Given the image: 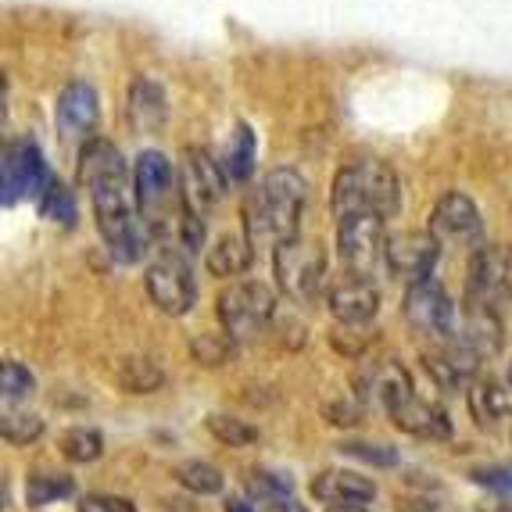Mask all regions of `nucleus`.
<instances>
[{
	"label": "nucleus",
	"mask_w": 512,
	"mask_h": 512,
	"mask_svg": "<svg viewBox=\"0 0 512 512\" xmlns=\"http://www.w3.org/2000/svg\"><path fill=\"white\" fill-rule=\"evenodd\" d=\"M437 251H441V244L430 233L398 230V233H387L384 265L398 280H409L416 287V283H427V276L434 273Z\"/></svg>",
	"instance_id": "14"
},
{
	"label": "nucleus",
	"mask_w": 512,
	"mask_h": 512,
	"mask_svg": "<svg viewBox=\"0 0 512 512\" xmlns=\"http://www.w3.org/2000/svg\"><path fill=\"white\" fill-rule=\"evenodd\" d=\"M126 119L129 126H137L140 133H151L165 122V94L162 86L151 83V79H137L129 86L126 97Z\"/></svg>",
	"instance_id": "20"
},
{
	"label": "nucleus",
	"mask_w": 512,
	"mask_h": 512,
	"mask_svg": "<svg viewBox=\"0 0 512 512\" xmlns=\"http://www.w3.org/2000/svg\"><path fill=\"white\" fill-rule=\"evenodd\" d=\"M162 369L154 366L151 359H129V362H122V369H119V384L126 387V391H133V394H151V391H158L162 387Z\"/></svg>",
	"instance_id": "29"
},
{
	"label": "nucleus",
	"mask_w": 512,
	"mask_h": 512,
	"mask_svg": "<svg viewBox=\"0 0 512 512\" xmlns=\"http://www.w3.org/2000/svg\"><path fill=\"white\" fill-rule=\"evenodd\" d=\"M97 115H101V104L97 94L86 83H72L58 101V129L65 140H83L90 129L97 126ZM86 144V140H83Z\"/></svg>",
	"instance_id": "18"
},
{
	"label": "nucleus",
	"mask_w": 512,
	"mask_h": 512,
	"mask_svg": "<svg viewBox=\"0 0 512 512\" xmlns=\"http://www.w3.org/2000/svg\"><path fill=\"white\" fill-rule=\"evenodd\" d=\"M43 219H54L58 226H76V197L69 187H61L58 180H51V187L43 190L40 197Z\"/></svg>",
	"instance_id": "30"
},
{
	"label": "nucleus",
	"mask_w": 512,
	"mask_h": 512,
	"mask_svg": "<svg viewBox=\"0 0 512 512\" xmlns=\"http://www.w3.org/2000/svg\"><path fill=\"white\" fill-rule=\"evenodd\" d=\"M337 255L348 276L373 280L376 269H384L387 226L380 215H344L337 219Z\"/></svg>",
	"instance_id": "5"
},
{
	"label": "nucleus",
	"mask_w": 512,
	"mask_h": 512,
	"mask_svg": "<svg viewBox=\"0 0 512 512\" xmlns=\"http://www.w3.org/2000/svg\"><path fill=\"white\" fill-rule=\"evenodd\" d=\"M0 434H4L8 444H33L43 434V419L29 416V412H4Z\"/></svg>",
	"instance_id": "31"
},
{
	"label": "nucleus",
	"mask_w": 512,
	"mask_h": 512,
	"mask_svg": "<svg viewBox=\"0 0 512 512\" xmlns=\"http://www.w3.org/2000/svg\"><path fill=\"white\" fill-rule=\"evenodd\" d=\"M344 452L355 455V459L376 462V466H394V462H398V452H391V448H380V444H344Z\"/></svg>",
	"instance_id": "34"
},
{
	"label": "nucleus",
	"mask_w": 512,
	"mask_h": 512,
	"mask_svg": "<svg viewBox=\"0 0 512 512\" xmlns=\"http://www.w3.org/2000/svg\"><path fill=\"white\" fill-rule=\"evenodd\" d=\"M466 305L498 312L512 305V248L509 244H487L477 248L470 262V283H466Z\"/></svg>",
	"instance_id": "9"
},
{
	"label": "nucleus",
	"mask_w": 512,
	"mask_h": 512,
	"mask_svg": "<svg viewBox=\"0 0 512 512\" xmlns=\"http://www.w3.org/2000/svg\"><path fill=\"white\" fill-rule=\"evenodd\" d=\"M205 427H208V434L226 444V448H244V444L258 441V430L251 427V423H244V419H237V416H222V412H212V416L205 419Z\"/></svg>",
	"instance_id": "27"
},
{
	"label": "nucleus",
	"mask_w": 512,
	"mask_h": 512,
	"mask_svg": "<svg viewBox=\"0 0 512 512\" xmlns=\"http://www.w3.org/2000/svg\"><path fill=\"white\" fill-rule=\"evenodd\" d=\"M226 512H258V505L244 502V498H230V502H226Z\"/></svg>",
	"instance_id": "36"
},
{
	"label": "nucleus",
	"mask_w": 512,
	"mask_h": 512,
	"mask_svg": "<svg viewBox=\"0 0 512 512\" xmlns=\"http://www.w3.org/2000/svg\"><path fill=\"white\" fill-rule=\"evenodd\" d=\"M0 391H4V402H22L33 394V373H29L22 362H4L0 366Z\"/></svg>",
	"instance_id": "32"
},
{
	"label": "nucleus",
	"mask_w": 512,
	"mask_h": 512,
	"mask_svg": "<svg viewBox=\"0 0 512 512\" xmlns=\"http://www.w3.org/2000/svg\"><path fill=\"white\" fill-rule=\"evenodd\" d=\"M405 319L409 326H416L419 333H427V337H437V341H455V333H459V316H455V305L452 298L437 287V283H416L409 287L405 294Z\"/></svg>",
	"instance_id": "11"
},
{
	"label": "nucleus",
	"mask_w": 512,
	"mask_h": 512,
	"mask_svg": "<svg viewBox=\"0 0 512 512\" xmlns=\"http://www.w3.org/2000/svg\"><path fill=\"white\" fill-rule=\"evenodd\" d=\"M172 477L180 480L187 491H194V495H219L222 491V473L212 462H201V459L180 462V466L172 470Z\"/></svg>",
	"instance_id": "24"
},
{
	"label": "nucleus",
	"mask_w": 512,
	"mask_h": 512,
	"mask_svg": "<svg viewBox=\"0 0 512 512\" xmlns=\"http://www.w3.org/2000/svg\"><path fill=\"white\" fill-rule=\"evenodd\" d=\"M251 265V237H222L208 251V269L215 276H240Z\"/></svg>",
	"instance_id": "22"
},
{
	"label": "nucleus",
	"mask_w": 512,
	"mask_h": 512,
	"mask_svg": "<svg viewBox=\"0 0 512 512\" xmlns=\"http://www.w3.org/2000/svg\"><path fill=\"white\" fill-rule=\"evenodd\" d=\"M470 412L480 423L512 419V380H477L470 391Z\"/></svg>",
	"instance_id": "21"
},
{
	"label": "nucleus",
	"mask_w": 512,
	"mask_h": 512,
	"mask_svg": "<svg viewBox=\"0 0 512 512\" xmlns=\"http://www.w3.org/2000/svg\"><path fill=\"white\" fill-rule=\"evenodd\" d=\"M144 283L158 312H165V316H187L197 301L190 255H183L180 248H162V255L147 265Z\"/></svg>",
	"instance_id": "8"
},
{
	"label": "nucleus",
	"mask_w": 512,
	"mask_h": 512,
	"mask_svg": "<svg viewBox=\"0 0 512 512\" xmlns=\"http://www.w3.org/2000/svg\"><path fill=\"white\" fill-rule=\"evenodd\" d=\"M47 187H51V172H47L40 147L29 144V140H18L15 147H8L4 169H0V190H4L0 201H4V208L18 205L33 190H47Z\"/></svg>",
	"instance_id": "13"
},
{
	"label": "nucleus",
	"mask_w": 512,
	"mask_h": 512,
	"mask_svg": "<svg viewBox=\"0 0 512 512\" xmlns=\"http://www.w3.org/2000/svg\"><path fill=\"white\" fill-rule=\"evenodd\" d=\"M509 380H512V376H509Z\"/></svg>",
	"instance_id": "38"
},
{
	"label": "nucleus",
	"mask_w": 512,
	"mask_h": 512,
	"mask_svg": "<svg viewBox=\"0 0 512 512\" xmlns=\"http://www.w3.org/2000/svg\"><path fill=\"white\" fill-rule=\"evenodd\" d=\"M180 190L183 205L205 219L222 201V194H226V169H222V162H215L205 147H190V151H183Z\"/></svg>",
	"instance_id": "10"
},
{
	"label": "nucleus",
	"mask_w": 512,
	"mask_h": 512,
	"mask_svg": "<svg viewBox=\"0 0 512 512\" xmlns=\"http://www.w3.org/2000/svg\"><path fill=\"white\" fill-rule=\"evenodd\" d=\"M79 183L94 201L97 230L111 258L122 265L140 262L147 248V226L140 212L129 208V172L119 147L101 137L86 140L79 147Z\"/></svg>",
	"instance_id": "1"
},
{
	"label": "nucleus",
	"mask_w": 512,
	"mask_h": 512,
	"mask_svg": "<svg viewBox=\"0 0 512 512\" xmlns=\"http://www.w3.org/2000/svg\"><path fill=\"white\" fill-rule=\"evenodd\" d=\"M326 305H330L333 319L344 326H366L380 308V291H376L373 280H362V276H348L330 283L326 291Z\"/></svg>",
	"instance_id": "15"
},
{
	"label": "nucleus",
	"mask_w": 512,
	"mask_h": 512,
	"mask_svg": "<svg viewBox=\"0 0 512 512\" xmlns=\"http://www.w3.org/2000/svg\"><path fill=\"white\" fill-rule=\"evenodd\" d=\"M330 512H366V509H359V505H333Z\"/></svg>",
	"instance_id": "37"
},
{
	"label": "nucleus",
	"mask_w": 512,
	"mask_h": 512,
	"mask_svg": "<svg viewBox=\"0 0 512 512\" xmlns=\"http://www.w3.org/2000/svg\"><path fill=\"white\" fill-rule=\"evenodd\" d=\"M359 387L362 394H369V398H376V402L384 405L387 412H394L402 402H409L412 394V376L405 373L402 362H376V366H369L366 373L359 376Z\"/></svg>",
	"instance_id": "17"
},
{
	"label": "nucleus",
	"mask_w": 512,
	"mask_h": 512,
	"mask_svg": "<svg viewBox=\"0 0 512 512\" xmlns=\"http://www.w3.org/2000/svg\"><path fill=\"white\" fill-rule=\"evenodd\" d=\"M190 348H194V359L201 362V366H226V362L233 359V351H237V341H233L226 330H219V333L205 330V333H197Z\"/></svg>",
	"instance_id": "25"
},
{
	"label": "nucleus",
	"mask_w": 512,
	"mask_h": 512,
	"mask_svg": "<svg viewBox=\"0 0 512 512\" xmlns=\"http://www.w3.org/2000/svg\"><path fill=\"white\" fill-rule=\"evenodd\" d=\"M391 419H394V427L409 437H423V441H444V437H452L448 412L437 409L427 398H419V394H412L409 402L398 405V409L391 412Z\"/></svg>",
	"instance_id": "16"
},
{
	"label": "nucleus",
	"mask_w": 512,
	"mask_h": 512,
	"mask_svg": "<svg viewBox=\"0 0 512 512\" xmlns=\"http://www.w3.org/2000/svg\"><path fill=\"white\" fill-rule=\"evenodd\" d=\"M312 495L330 505V509L333 505H362L376 495V484L351 470H323L312 480Z\"/></svg>",
	"instance_id": "19"
},
{
	"label": "nucleus",
	"mask_w": 512,
	"mask_h": 512,
	"mask_svg": "<svg viewBox=\"0 0 512 512\" xmlns=\"http://www.w3.org/2000/svg\"><path fill=\"white\" fill-rule=\"evenodd\" d=\"M477 484L484 487H502V491H509L512 487V466H495V470H473L470 473Z\"/></svg>",
	"instance_id": "35"
},
{
	"label": "nucleus",
	"mask_w": 512,
	"mask_h": 512,
	"mask_svg": "<svg viewBox=\"0 0 512 512\" xmlns=\"http://www.w3.org/2000/svg\"><path fill=\"white\" fill-rule=\"evenodd\" d=\"M333 212L337 219L344 215H387L398 212L402 205V187H398V176L387 162L380 158H351L337 180H333Z\"/></svg>",
	"instance_id": "3"
},
{
	"label": "nucleus",
	"mask_w": 512,
	"mask_h": 512,
	"mask_svg": "<svg viewBox=\"0 0 512 512\" xmlns=\"http://www.w3.org/2000/svg\"><path fill=\"white\" fill-rule=\"evenodd\" d=\"M72 491H76V484H72V477H65V473H33V477L26 480V502L33 505V509L61 502V498H69Z\"/></svg>",
	"instance_id": "23"
},
{
	"label": "nucleus",
	"mask_w": 512,
	"mask_h": 512,
	"mask_svg": "<svg viewBox=\"0 0 512 512\" xmlns=\"http://www.w3.org/2000/svg\"><path fill=\"white\" fill-rule=\"evenodd\" d=\"M133 201L144 219V226L162 240H176L180 219L187 212L183 205V190L176 183L169 158L162 151H144L133 169Z\"/></svg>",
	"instance_id": "4"
},
{
	"label": "nucleus",
	"mask_w": 512,
	"mask_h": 512,
	"mask_svg": "<svg viewBox=\"0 0 512 512\" xmlns=\"http://www.w3.org/2000/svg\"><path fill=\"white\" fill-rule=\"evenodd\" d=\"M430 237L441 248H473L484 237L480 212L466 194H444L430 212Z\"/></svg>",
	"instance_id": "12"
},
{
	"label": "nucleus",
	"mask_w": 512,
	"mask_h": 512,
	"mask_svg": "<svg viewBox=\"0 0 512 512\" xmlns=\"http://www.w3.org/2000/svg\"><path fill=\"white\" fill-rule=\"evenodd\" d=\"M273 269H276V283L280 291L291 301H312L326 283V255L319 244L312 240H287L273 251Z\"/></svg>",
	"instance_id": "7"
},
{
	"label": "nucleus",
	"mask_w": 512,
	"mask_h": 512,
	"mask_svg": "<svg viewBox=\"0 0 512 512\" xmlns=\"http://www.w3.org/2000/svg\"><path fill=\"white\" fill-rule=\"evenodd\" d=\"M251 165H255V137H251L248 126H237V137H233L230 151H226V162H222V169H226V176L237 183H244L251 176Z\"/></svg>",
	"instance_id": "28"
},
{
	"label": "nucleus",
	"mask_w": 512,
	"mask_h": 512,
	"mask_svg": "<svg viewBox=\"0 0 512 512\" xmlns=\"http://www.w3.org/2000/svg\"><path fill=\"white\" fill-rule=\"evenodd\" d=\"M308 183L294 169H273L244 201V237L251 244H273V251L298 237Z\"/></svg>",
	"instance_id": "2"
},
{
	"label": "nucleus",
	"mask_w": 512,
	"mask_h": 512,
	"mask_svg": "<svg viewBox=\"0 0 512 512\" xmlns=\"http://www.w3.org/2000/svg\"><path fill=\"white\" fill-rule=\"evenodd\" d=\"M276 319V298L273 291L258 280H244L226 287L219 298V323L233 341H251L258 333L269 330Z\"/></svg>",
	"instance_id": "6"
},
{
	"label": "nucleus",
	"mask_w": 512,
	"mask_h": 512,
	"mask_svg": "<svg viewBox=\"0 0 512 512\" xmlns=\"http://www.w3.org/2000/svg\"><path fill=\"white\" fill-rule=\"evenodd\" d=\"M58 448H61V455H65V459H72V462H94V459H101L104 441H101V434H97V430L72 427V430H65V434H61Z\"/></svg>",
	"instance_id": "26"
},
{
	"label": "nucleus",
	"mask_w": 512,
	"mask_h": 512,
	"mask_svg": "<svg viewBox=\"0 0 512 512\" xmlns=\"http://www.w3.org/2000/svg\"><path fill=\"white\" fill-rule=\"evenodd\" d=\"M79 512H137V505L115 495H86L79 502Z\"/></svg>",
	"instance_id": "33"
}]
</instances>
